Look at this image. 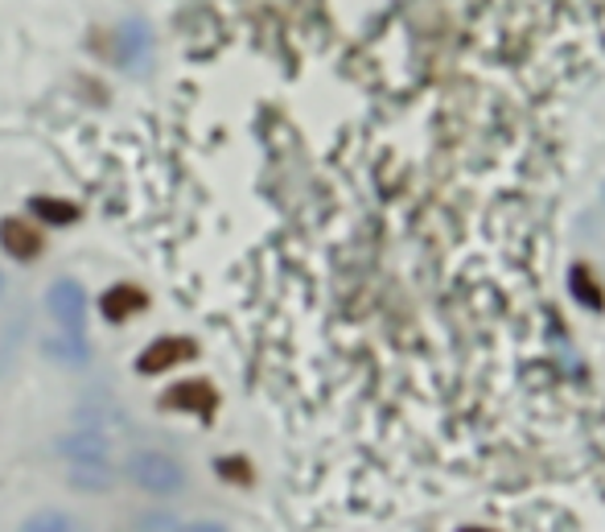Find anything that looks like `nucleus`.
Returning <instances> with one entry per match:
<instances>
[{
    "label": "nucleus",
    "mask_w": 605,
    "mask_h": 532,
    "mask_svg": "<svg viewBox=\"0 0 605 532\" xmlns=\"http://www.w3.org/2000/svg\"><path fill=\"white\" fill-rule=\"evenodd\" d=\"M128 479L149 496H178L185 487V466L165 450H136L128 459Z\"/></svg>",
    "instance_id": "1"
},
{
    "label": "nucleus",
    "mask_w": 605,
    "mask_h": 532,
    "mask_svg": "<svg viewBox=\"0 0 605 532\" xmlns=\"http://www.w3.org/2000/svg\"><path fill=\"white\" fill-rule=\"evenodd\" d=\"M46 309L58 327L67 335H83V322H87V293L79 281H54L46 290Z\"/></svg>",
    "instance_id": "2"
},
{
    "label": "nucleus",
    "mask_w": 605,
    "mask_h": 532,
    "mask_svg": "<svg viewBox=\"0 0 605 532\" xmlns=\"http://www.w3.org/2000/svg\"><path fill=\"white\" fill-rule=\"evenodd\" d=\"M198 355V347L194 339H182V335H169V339H157L140 351V360H136V372H145V376H157V372H165L173 363H185Z\"/></svg>",
    "instance_id": "3"
},
{
    "label": "nucleus",
    "mask_w": 605,
    "mask_h": 532,
    "mask_svg": "<svg viewBox=\"0 0 605 532\" xmlns=\"http://www.w3.org/2000/svg\"><path fill=\"white\" fill-rule=\"evenodd\" d=\"M58 450H62V459H67L70 466H100V463H107V454H112V442H107V433L83 426V430L67 433Z\"/></svg>",
    "instance_id": "4"
},
{
    "label": "nucleus",
    "mask_w": 605,
    "mask_h": 532,
    "mask_svg": "<svg viewBox=\"0 0 605 532\" xmlns=\"http://www.w3.org/2000/svg\"><path fill=\"white\" fill-rule=\"evenodd\" d=\"M161 409H182V412H215V393H210V384H202V380H182V384H173L165 396H161Z\"/></svg>",
    "instance_id": "5"
},
{
    "label": "nucleus",
    "mask_w": 605,
    "mask_h": 532,
    "mask_svg": "<svg viewBox=\"0 0 605 532\" xmlns=\"http://www.w3.org/2000/svg\"><path fill=\"white\" fill-rule=\"evenodd\" d=\"M0 248H4V257L13 260H37V252H42V236H37L34 224H25V219H4L0 224Z\"/></svg>",
    "instance_id": "6"
},
{
    "label": "nucleus",
    "mask_w": 605,
    "mask_h": 532,
    "mask_svg": "<svg viewBox=\"0 0 605 532\" xmlns=\"http://www.w3.org/2000/svg\"><path fill=\"white\" fill-rule=\"evenodd\" d=\"M140 306H145V293L136 290V285H116V290L103 293V318L107 322H124Z\"/></svg>",
    "instance_id": "7"
},
{
    "label": "nucleus",
    "mask_w": 605,
    "mask_h": 532,
    "mask_svg": "<svg viewBox=\"0 0 605 532\" xmlns=\"http://www.w3.org/2000/svg\"><path fill=\"white\" fill-rule=\"evenodd\" d=\"M67 483L75 487V491H83V496H100V491H107L112 487V466L100 463V466H70Z\"/></svg>",
    "instance_id": "8"
},
{
    "label": "nucleus",
    "mask_w": 605,
    "mask_h": 532,
    "mask_svg": "<svg viewBox=\"0 0 605 532\" xmlns=\"http://www.w3.org/2000/svg\"><path fill=\"white\" fill-rule=\"evenodd\" d=\"M30 211H34L42 224H50V227H70L75 219H79V206H70V203H58V199H30Z\"/></svg>",
    "instance_id": "9"
},
{
    "label": "nucleus",
    "mask_w": 605,
    "mask_h": 532,
    "mask_svg": "<svg viewBox=\"0 0 605 532\" xmlns=\"http://www.w3.org/2000/svg\"><path fill=\"white\" fill-rule=\"evenodd\" d=\"M46 351H50L58 363H75V367H83V363L91 360V347H87L83 335H62V339H50Z\"/></svg>",
    "instance_id": "10"
},
{
    "label": "nucleus",
    "mask_w": 605,
    "mask_h": 532,
    "mask_svg": "<svg viewBox=\"0 0 605 532\" xmlns=\"http://www.w3.org/2000/svg\"><path fill=\"white\" fill-rule=\"evenodd\" d=\"M21 532H79L75 529V520H70L67 512H58V508H46V512H34L25 524H21Z\"/></svg>",
    "instance_id": "11"
},
{
    "label": "nucleus",
    "mask_w": 605,
    "mask_h": 532,
    "mask_svg": "<svg viewBox=\"0 0 605 532\" xmlns=\"http://www.w3.org/2000/svg\"><path fill=\"white\" fill-rule=\"evenodd\" d=\"M572 293H577V302H585L589 309H602L605 306V297L597 293L593 276H589L585 269H572Z\"/></svg>",
    "instance_id": "12"
},
{
    "label": "nucleus",
    "mask_w": 605,
    "mask_h": 532,
    "mask_svg": "<svg viewBox=\"0 0 605 532\" xmlns=\"http://www.w3.org/2000/svg\"><path fill=\"white\" fill-rule=\"evenodd\" d=\"M178 532H227L219 524V520H190V524H182Z\"/></svg>",
    "instance_id": "13"
},
{
    "label": "nucleus",
    "mask_w": 605,
    "mask_h": 532,
    "mask_svg": "<svg viewBox=\"0 0 605 532\" xmlns=\"http://www.w3.org/2000/svg\"><path fill=\"white\" fill-rule=\"evenodd\" d=\"M461 532H490V529H461Z\"/></svg>",
    "instance_id": "14"
},
{
    "label": "nucleus",
    "mask_w": 605,
    "mask_h": 532,
    "mask_svg": "<svg viewBox=\"0 0 605 532\" xmlns=\"http://www.w3.org/2000/svg\"><path fill=\"white\" fill-rule=\"evenodd\" d=\"M0 293H4V276H0Z\"/></svg>",
    "instance_id": "15"
}]
</instances>
